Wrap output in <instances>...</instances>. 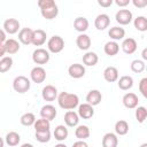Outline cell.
<instances>
[{
    "instance_id": "cell-1",
    "label": "cell",
    "mask_w": 147,
    "mask_h": 147,
    "mask_svg": "<svg viewBox=\"0 0 147 147\" xmlns=\"http://www.w3.org/2000/svg\"><path fill=\"white\" fill-rule=\"evenodd\" d=\"M57 103L64 110H74L79 106V98L75 93L61 92L57 95Z\"/></svg>"
},
{
    "instance_id": "cell-2",
    "label": "cell",
    "mask_w": 147,
    "mask_h": 147,
    "mask_svg": "<svg viewBox=\"0 0 147 147\" xmlns=\"http://www.w3.org/2000/svg\"><path fill=\"white\" fill-rule=\"evenodd\" d=\"M38 7L40 8L41 16L46 20H53L59 14V8L54 0H39Z\"/></svg>"
},
{
    "instance_id": "cell-3",
    "label": "cell",
    "mask_w": 147,
    "mask_h": 147,
    "mask_svg": "<svg viewBox=\"0 0 147 147\" xmlns=\"http://www.w3.org/2000/svg\"><path fill=\"white\" fill-rule=\"evenodd\" d=\"M30 86H31V83H30V79L25 76H17L15 77L14 82H13V88L15 92L17 93H25L30 90Z\"/></svg>"
},
{
    "instance_id": "cell-4",
    "label": "cell",
    "mask_w": 147,
    "mask_h": 147,
    "mask_svg": "<svg viewBox=\"0 0 147 147\" xmlns=\"http://www.w3.org/2000/svg\"><path fill=\"white\" fill-rule=\"evenodd\" d=\"M64 48V40L60 36H53L47 41V51L51 53H60Z\"/></svg>"
},
{
    "instance_id": "cell-5",
    "label": "cell",
    "mask_w": 147,
    "mask_h": 147,
    "mask_svg": "<svg viewBox=\"0 0 147 147\" xmlns=\"http://www.w3.org/2000/svg\"><path fill=\"white\" fill-rule=\"evenodd\" d=\"M49 52L45 48H37L32 53V61L36 64H46L49 61Z\"/></svg>"
},
{
    "instance_id": "cell-6",
    "label": "cell",
    "mask_w": 147,
    "mask_h": 147,
    "mask_svg": "<svg viewBox=\"0 0 147 147\" xmlns=\"http://www.w3.org/2000/svg\"><path fill=\"white\" fill-rule=\"evenodd\" d=\"M115 18H116V22L119 23L121 25H127L132 22L133 15H132V11L129 9H119L116 13Z\"/></svg>"
},
{
    "instance_id": "cell-7",
    "label": "cell",
    "mask_w": 147,
    "mask_h": 147,
    "mask_svg": "<svg viewBox=\"0 0 147 147\" xmlns=\"http://www.w3.org/2000/svg\"><path fill=\"white\" fill-rule=\"evenodd\" d=\"M30 78L36 84L44 83V80L46 79V70L42 67H40V65L34 67L30 71Z\"/></svg>"
},
{
    "instance_id": "cell-8",
    "label": "cell",
    "mask_w": 147,
    "mask_h": 147,
    "mask_svg": "<svg viewBox=\"0 0 147 147\" xmlns=\"http://www.w3.org/2000/svg\"><path fill=\"white\" fill-rule=\"evenodd\" d=\"M123 105L125 108L127 109H134L138 107V103H139V99H138V95L136 93H132V92H129V93H125L123 95Z\"/></svg>"
},
{
    "instance_id": "cell-9",
    "label": "cell",
    "mask_w": 147,
    "mask_h": 147,
    "mask_svg": "<svg viewBox=\"0 0 147 147\" xmlns=\"http://www.w3.org/2000/svg\"><path fill=\"white\" fill-rule=\"evenodd\" d=\"M68 74L75 79H79L85 76V67L80 63H74L68 68Z\"/></svg>"
},
{
    "instance_id": "cell-10",
    "label": "cell",
    "mask_w": 147,
    "mask_h": 147,
    "mask_svg": "<svg viewBox=\"0 0 147 147\" xmlns=\"http://www.w3.org/2000/svg\"><path fill=\"white\" fill-rule=\"evenodd\" d=\"M57 88L53 85H46L41 91V96L45 101H54L55 99H57Z\"/></svg>"
},
{
    "instance_id": "cell-11",
    "label": "cell",
    "mask_w": 147,
    "mask_h": 147,
    "mask_svg": "<svg viewBox=\"0 0 147 147\" xmlns=\"http://www.w3.org/2000/svg\"><path fill=\"white\" fill-rule=\"evenodd\" d=\"M20 30V22L16 18H7L3 22V31L9 34H15Z\"/></svg>"
},
{
    "instance_id": "cell-12",
    "label": "cell",
    "mask_w": 147,
    "mask_h": 147,
    "mask_svg": "<svg viewBox=\"0 0 147 147\" xmlns=\"http://www.w3.org/2000/svg\"><path fill=\"white\" fill-rule=\"evenodd\" d=\"M78 116L83 119H88V118H92L93 115H94V109L91 105L88 103H82L78 106Z\"/></svg>"
},
{
    "instance_id": "cell-13",
    "label": "cell",
    "mask_w": 147,
    "mask_h": 147,
    "mask_svg": "<svg viewBox=\"0 0 147 147\" xmlns=\"http://www.w3.org/2000/svg\"><path fill=\"white\" fill-rule=\"evenodd\" d=\"M109 24H110V17L107 14H99L94 20V26L100 31L107 29Z\"/></svg>"
},
{
    "instance_id": "cell-14",
    "label": "cell",
    "mask_w": 147,
    "mask_h": 147,
    "mask_svg": "<svg viewBox=\"0 0 147 147\" xmlns=\"http://www.w3.org/2000/svg\"><path fill=\"white\" fill-rule=\"evenodd\" d=\"M102 100V94L99 90H91L86 94V103L93 106H98Z\"/></svg>"
},
{
    "instance_id": "cell-15",
    "label": "cell",
    "mask_w": 147,
    "mask_h": 147,
    "mask_svg": "<svg viewBox=\"0 0 147 147\" xmlns=\"http://www.w3.org/2000/svg\"><path fill=\"white\" fill-rule=\"evenodd\" d=\"M46 38H47V34H46V31L41 30V29H37V30H33V33H32V45L34 46H41L46 42Z\"/></svg>"
},
{
    "instance_id": "cell-16",
    "label": "cell",
    "mask_w": 147,
    "mask_h": 147,
    "mask_svg": "<svg viewBox=\"0 0 147 147\" xmlns=\"http://www.w3.org/2000/svg\"><path fill=\"white\" fill-rule=\"evenodd\" d=\"M121 46H122L123 52L126 53V54H133V53L137 51V47H138L136 39H134V38H131V37L125 38V39L123 40V42H122Z\"/></svg>"
},
{
    "instance_id": "cell-17",
    "label": "cell",
    "mask_w": 147,
    "mask_h": 147,
    "mask_svg": "<svg viewBox=\"0 0 147 147\" xmlns=\"http://www.w3.org/2000/svg\"><path fill=\"white\" fill-rule=\"evenodd\" d=\"M40 116H41V118H45V119L51 122L56 116L55 107L53 105H45V106H42L41 109H40Z\"/></svg>"
},
{
    "instance_id": "cell-18",
    "label": "cell",
    "mask_w": 147,
    "mask_h": 147,
    "mask_svg": "<svg viewBox=\"0 0 147 147\" xmlns=\"http://www.w3.org/2000/svg\"><path fill=\"white\" fill-rule=\"evenodd\" d=\"M32 33L33 30L30 28H23L18 31V40L23 45H30L32 42Z\"/></svg>"
},
{
    "instance_id": "cell-19",
    "label": "cell",
    "mask_w": 147,
    "mask_h": 147,
    "mask_svg": "<svg viewBox=\"0 0 147 147\" xmlns=\"http://www.w3.org/2000/svg\"><path fill=\"white\" fill-rule=\"evenodd\" d=\"M76 45L82 51H87L91 47V38L86 33H80L76 39Z\"/></svg>"
},
{
    "instance_id": "cell-20",
    "label": "cell",
    "mask_w": 147,
    "mask_h": 147,
    "mask_svg": "<svg viewBox=\"0 0 147 147\" xmlns=\"http://www.w3.org/2000/svg\"><path fill=\"white\" fill-rule=\"evenodd\" d=\"M118 146V138L117 134L113 132H108L102 138V147H117Z\"/></svg>"
},
{
    "instance_id": "cell-21",
    "label": "cell",
    "mask_w": 147,
    "mask_h": 147,
    "mask_svg": "<svg viewBox=\"0 0 147 147\" xmlns=\"http://www.w3.org/2000/svg\"><path fill=\"white\" fill-rule=\"evenodd\" d=\"M78 122H79V116H78V114L76 111L68 110L64 114V123L67 124V126H70V127L77 126Z\"/></svg>"
},
{
    "instance_id": "cell-22",
    "label": "cell",
    "mask_w": 147,
    "mask_h": 147,
    "mask_svg": "<svg viewBox=\"0 0 147 147\" xmlns=\"http://www.w3.org/2000/svg\"><path fill=\"white\" fill-rule=\"evenodd\" d=\"M88 25H90L88 20L86 17H84V16H79V17L75 18V21H74V28H75V30L78 31V32H80V33H84L88 29Z\"/></svg>"
},
{
    "instance_id": "cell-23",
    "label": "cell",
    "mask_w": 147,
    "mask_h": 147,
    "mask_svg": "<svg viewBox=\"0 0 147 147\" xmlns=\"http://www.w3.org/2000/svg\"><path fill=\"white\" fill-rule=\"evenodd\" d=\"M108 36L110 37V39H113V41L122 40L125 37V30L122 26H113L109 29Z\"/></svg>"
},
{
    "instance_id": "cell-24",
    "label": "cell",
    "mask_w": 147,
    "mask_h": 147,
    "mask_svg": "<svg viewBox=\"0 0 147 147\" xmlns=\"http://www.w3.org/2000/svg\"><path fill=\"white\" fill-rule=\"evenodd\" d=\"M103 78L108 82V83H114L118 79V70L115 67H107L103 70Z\"/></svg>"
},
{
    "instance_id": "cell-25",
    "label": "cell",
    "mask_w": 147,
    "mask_h": 147,
    "mask_svg": "<svg viewBox=\"0 0 147 147\" xmlns=\"http://www.w3.org/2000/svg\"><path fill=\"white\" fill-rule=\"evenodd\" d=\"M3 45H5V49L7 54H15L20 51V42L16 39H13V38L6 39Z\"/></svg>"
},
{
    "instance_id": "cell-26",
    "label": "cell",
    "mask_w": 147,
    "mask_h": 147,
    "mask_svg": "<svg viewBox=\"0 0 147 147\" xmlns=\"http://www.w3.org/2000/svg\"><path fill=\"white\" fill-rule=\"evenodd\" d=\"M99 61V56L96 53L94 52H86L84 55H83V63L87 67H93L98 63Z\"/></svg>"
},
{
    "instance_id": "cell-27",
    "label": "cell",
    "mask_w": 147,
    "mask_h": 147,
    "mask_svg": "<svg viewBox=\"0 0 147 147\" xmlns=\"http://www.w3.org/2000/svg\"><path fill=\"white\" fill-rule=\"evenodd\" d=\"M54 138L57 140V141H63L68 138V134H69V131L67 129V126L64 125H57L55 129H54Z\"/></svg>"
},
{
    "instance_id": "cell-28",
    "label": "cell",
    "mask_w": 147,
    "mask_h": 147,
    "mask_svg": "<svg viewBox=\"0 0 147 147\" xmlns=\"http://www.w3.org/2000/svg\"><path fill=\"white\" fill-rule=\"evenodd\" d=\"M117 84H118V87L123 91H127L130 90L132 86H133V78L131 76H122L119 79H117Z\"/></svg>"
},
{
    "instance_id": "cell-29",
    "label": "cell",
    "mask_w": 147,
    "mask_h": 147,
    "mask_svg": "<svg viewBox=\"0 0 147 147\" xmlns=\"http://www.w3.org/2000/svg\"><path fill=\"white\" fill-rule=\"evenodd\" d=\"M103 51H105V53H106L107 55L114 56V55H116V54L118 53V51H119V45L117 44V41L110 40V41H108V42L105 44Z\"/></svg>"
},
{
    "instance_id": "cell-30",
    "label": "cell",
    "mask_w": 147,
    "mask_h": 147,
    "mask_svg": "<svg viewBox=\"0 0 147 147\" xmlns=\"http://www.w3.org/2000/svg\"><path fill=\"white\" fill-rule=\"evenodd\" d=\"M20 141H21V136H20L17 132L10 131V132H8V133L6 134L5 142H6L8 146H11V147L17 146V145L20 144Z\"/></svg>"
},
{
    "instance_id": "cell-31",
    "label": "cell",
    "mask_w": 147,
    "mask_h": 147,
    "mask_svg": "<svg viewBox=\"0 0 147 147\" xmlns=\"http://www.w3.org/2000/svg\"><path fill=\"white\" fill-rule=\"evenodd\" d=\"M75 136L78 140H85L90 137V129L87 125H77L75 130Z\"/></svg>"
},
{
    "instance_id": "cell-32",
    "label": "cell",
    "mask_w": 147,
    "mask_h": 147,
    "mask_svg": "<svg viewBox=\"0 0 147 147\" xmlns=\"http://www.w3.org/2000/svg\"><path fill=\"white\" fill-rule=\"evenodd\" d=\"M115 134L118 136H125L129 132V123L124 119H119L115 123Z\"/></svg>"
},
{
    "instance_id": "cell-33",
    "label": "cell",
    "mask_w": 147,
    "mask_h": 147,
    "mask_svg": "<svg viewBox=\"0 0 147 147\" xmlns=\"http://www.w3.org/2000/svg\"><path fill=\"white\" fill-rule=\"evenodd\" d=\"M133 25L138 31L145 32V31H147V18L145 16H142V15L137 16L133 20Z\"/></svg>"
},
{
    "instance_id": "cell-34",
    "label": "cell",
    "mask_w": 147,
    "mask_h": 147,
    "mask_svg": "<svg viewBox=\"0 0 147 147\" xmlns=\"http://www.w3.org/2000/svg\"><path fill=\"white\" fill-rule=\"evenodd\" d=\"M33 127H34L36 132L47 131V130L51 129V122L45 119V118H39V119H36V122L33 124Z\"/></svg>"
},
{
    "instance_id": "cell-35",
    "label": "cell",
    "mask_w": 147,
    "mask_h": 147,
    "mask_svg": "<svg viewBox=\"0 0 147 147\" xmlns=\"http://www.w3.org/2000/svg\"><path fill=\"white\" fill-rule=\"evenodd\" d=\"M11 67H13V59H11V56H3L0 60V72L1 74L9 71L11 69Z\"/></svg>"
},
{
    "instance_id": "cell-36",
    "label": "cell",
    "mask_w": 147,
    "mask_h": 147,
    "mask_svg": "<svg viewBox=\"0 0 147 147\" xmlns=\"http://www.w3.org/2000/svg\"><path fill=\"white\" fill-rule=\"evenodd\" d=\"M20 122L24 126H32L34 124V122H36V116L32 113H25V114H23L21 116Z\"/></svg>"
},
{
    "instance_id": "cell-37",
    "label": "cell",
    "mask_w": 147,
    "mask_h": 147,
    "mask_svg": "<svg viewBox=\"0 0 147 147\" xmlns=\"http://www.w3.org/2000/svg\"><path fill=\"white\" fill-rule=\"evenodd\" d=\"M130 68H131V70L133 72L140 74L146 69V64H145V62L142 60H133L131 62V64H130Z\"/></svg>"
},
{
    "instance_id": "cell-38",
    "label": "cell",
    "mask_w": 147,
    "mask_h": 147,
    "mask_svg": "<svg viewBox=\"0 0 147 147\" xmlns=\"http://www.w3.org/2000/svg\"><path fill=\"white\" fill-rule=\"evenodd\" d=\"M34 136H36V139L39 141V142H41V144H44V142H47V141H49L51 140V131L49 130H47V131H40V132H36L34 133Z\"/></svg>"
},
{
    "instance_id": "cell-39",
    "label": "cell",
    "mask_w": 147,
    "mask_h": 147,
    "mask_svg": "<svg viewBox=\"0 0 147 147\" xmlns=\"http://www.w3.org/2000/svg\"><path fill=\"white\" fill-rule=\"evenodd\" d=\"M146 117H147V109L145 107H142V106L137 107V109H136V118H137V121L139 123H144Z\"/></svg>"
},
{
    "instance_id": "cell-40",
    "label": "cell",
    "mask_w": 147,
    "mask_h": 147,
    "mask_svg": "<svg viewBox=\"0 0 147 147\" xmlns=\"http://www.w3.org/2000/svg\"><path fill=\"white\" fill-rule=\"evenodd\" d=\"M139 91L142 94V96L147 98V77H144L139 82Z\"/></svg>"
},
{
    "instance_id": "cell-41",
    "label": "cell",
    "mask_w": 147,
    "mask_h": 147,
    "mask_svg": "<svg viewBox=\"0 0 147 147\" xmlns=\"http://www.w3.org/2000/svg\"><path fill=\"white\" fill-rule=\"evenodd\" d=\"M132 3L138 8H144L147 6V0H133Z\"/></svg>"
},
{
    "instance_id": "cell-42",
    "label": "cell",
    "mask_w": 147,
    "mask_h": 147,
    "mask_svg": "<svg viewBox=\"0 0 147 147\" xmlns=\"http://www.w3.org/2000/svg\"><path fill=\"white\" fill-rule=\"evenodd\" d=\"M113 0H98V3H99V6H101V7H105V8H107V7H110L111 5H113Z\"/></svg>"
},
{
    "instance_id": "cell-43",
    "label": "cell",
    "mask_w": 147,
    "mask_h": 147,
    "mask_svg": "<svg viewBox=\"0 0 147 147\" xmlns=\"http://www.w3.org/2000/svg\"><path fill=\"white\" fill-rule=\"evenodd\" d=\"M115 3L118 7H125L130 3V0H115Z\"/></svg>"
},
{
    "instance_id": "cell-44",
    "label": "cell",
    "mask_w": 147,
    "mask_h": 147,
    "mask_svg": "<svg viewBox=\"0 0 147 147\" xmlns=\"http://www.w3.org/2000/svg\"><path fill=\"white\" fill-rule=\"evenodd\" d=\"M72 147H88V145L84 140H77L76 142H74Z\"/></svg>"
},
{
    "instance_id": "cell-45",
    "label": "cell",
    "mask_w": 147,
    "mask_h": 147,
    "mask_svg": "<svg viewBox=\"0 0 147 147\" xmlns=\"http://www.w3.org/2000/svg\"><path fill=\"white\" fill-rule=\"evenodd\" d=\"M6 54V49H5V45L3 42H0V59H2Z\"/></svg>"
},
{
    "instance_id": "cell-46",
    "label": "cell",
    "mask_w": 147,
    "mask_h": 147,
    "mask_svg": "<svg viewBox=\"0 0 147 147\" xmlns=\"http://www.w3.org/2000/svg\"><path fill=\"white\" fill-rule=\"evenodd\" d=\"M6 41V32L3 31V29H0V42H5Z\"/></svg>"
},
{
    "instance_id": "cell-47",
    "label": "cell",
    "mask_w": 147,
    "mask_h": 147,
    "mask_svg": "<svg viewBox=\"0 0 147 147\" xmlns=\"http://www.w3.org/2000/svg\"><path fill=\"white\" fill-rule=\"evenodd\" d=\"M141 56H142V59H144V60H147V48H144V49H142Z\"/></svg>"
},
{
    "instance_id": "cell-48",
    "label": "cell",
    "mask_w": 147,
    "mask_h": 147,
    "mask_svg": "<svg viewBox=\"0 0 147 147\" xmlns=\"http://www.w3.org/2000/svg\"><path fill=\"white\" fill-rule=\"evenodd\" d=\"M21 147H34L32 144H23Z\"/></svg>"
},
{
    "instance_id": "cell-49",
    "label": "cell",
    "mask_w": 147,
    "mask_h": 147,
    "mask_svg": "<svg viewBox=\"0 0 147 147\" xmlns=\"http://www.w3.org/2000/svg\"><path fill=\"white\" fill-rule=\"evenodd\" d=\"M54 147H68V146H67V145H64V144H61V142H60V144H57V145H55Z\"/></svg>"
},
{
    "instance_id": "cell-50",
    "label": "cell",
    "mask_w": 147,
    "mask_h": 147,
    "mask_svg": "<svg viewBox=\"0 0 147 147\" xmlns=\"http://www.w3.org/2000/svg\"><path fill=\"white\" fill-rule=\"evenodd\" d=\"M3 145H5V141H3V139L0 137V147H3Z\"/></svg>"
},
{
    "instance_id": "cell-51",
    "label": "cell",
    "mask_w": 147,
    "mask_h": 147,
    "mask_svg": "<svg viewBox=\"0 0 147 147\" xmlns=\"http://www.w3.org/2000/svg\"><path fill=\"white\" fill-rule=\"evenodd\" d=\"M140 147H147V144L145 142V144H142V145H140Z\"/></svg>"
}]
</instances>
